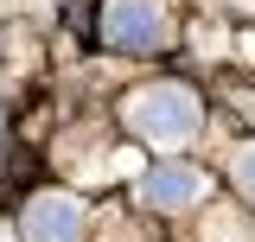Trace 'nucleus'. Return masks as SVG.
<instances>
[{
	"mask_svg": "<svg viewBox=\"0 0 255 242\" xmlns=\"http://www.w3.org/2000/svg\"><path fill=\"white\" fill-rule=\"evenodd\" d=\"M128 127L140 134V140H153V147H185L191 134H198V96L185 83H147V90L128 96Z\"/></svg>",
	"mask_w": 255,
	"mask_h": 242,
	"instance_id": "1",
	"label": "nucleus"
},
{
	"mask_svg": "<svg viewBox=\"0 0 255 242\" xmlns=\"http://www.w3.org/2000/svg\"><path fill=\"white\" fill-rule=\"evenodd\" d=\"M102 38L122 51H153L166 38V0H109L102 6Z\"/></svg>",
	"mask_w": 255,
	"mask_h": 242,
	"instance_id": "2",
	"label": "nucleus"
},
{
	"mask_svg": "<svg viewBox=\"0 0 255 242\" xmlns=\"http://www.w3.org/2000/svg\"><path fill=\"white\" fill-rule=\"evenodd\" d=\"M26 236L32 242H77L83 236V204L70 191H38L26 204Z\"/></svg>",
	"mask_w": 255,
	"mask_h": 242,
	"instance_id": "3",
	"label": "nucleus"
},
{
	"mask_svg": "<svg viewBox=\"0 0 255 242\" xmlns=\"http://www.w3.org/2000/svg\"><path fill=\"white\" fill-rule=\"evenodd\" d=\"M140 198L153 204V211H185L204 198V179L191 172V166H153L147 179H140Z\"/></svg>",
	"mask_w": 255,
	"mask_h": 242,
	"instance_id": "4",
	"label": "nucleus"
},
{
	"mask_svg": "<svg viewBox=\"0 0 255 242\" xmlns=\"http://www.w3.org/2000/svg\"><path fill=\"white\" fill-rule=\"evenodd\" d=\"M236 185L255 198V147H243V153H236Z\"/></svg>",
	"mask_w": 255,
	"mask_h": 242,
	"instance_id": "5",
	"label": "nucleus"
},
{
	"mask_svg": "<svg viewBox=\"0 0 255 242\" xmlns=\"http://www.w3.org/2000/svg\"><path fill=\"white\" fill-rule=\"evenodd\" d=\"M0 242H13V236H6V230H0Z\"/></svg>",
	"mask_w": 255,
	"mask_h": 242,
	"instance_id": "6",
	"label": "nucleus"
}]
</instances>
